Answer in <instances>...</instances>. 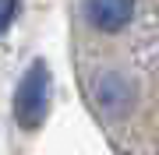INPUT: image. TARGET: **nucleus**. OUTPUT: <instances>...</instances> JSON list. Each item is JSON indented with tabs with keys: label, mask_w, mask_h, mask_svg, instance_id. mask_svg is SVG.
I'll return each mask as SVG.
<instances>
[{
	"label": "nucleus",
	"mask_w": 159,
	"mask_h": 155,
	"mask_svg": "<svg viewBox=\"0 0 159 155\" xmlns=\"http://www.w3.org/2000/svg\"><path fill=\"white\" fill-rule=\"evenodd\" d=\"M46 109H50V67L46 60H32L14 92V120L21 131H35L46 120Z\"/></svg>",
	"instance_id": "1"
},
{
	"label": "nucleus",
	"mask_w": 159,
	"mask_h": 155,
	"mask_svg": "<svg viewBox=\"0 0 159 155\" xmlns=\"http://www.w3.org/2000/svg\"><path fill=\"white\" fill-rule=\"evenodd\" d=\"M85 18L99 32H120L134 18V0H85Z\"/></svg>",
	"instance_id": "2"
},
{
	"label": "nucleus",
	"mask_w": 159,
	"mask_h": 155,
	"mask_svg": "<svg viewBox=\"0 0 159 155\" xmlns=\"http://www.w3.org/2000/svg\"><path fill=\"white\" fill-rule=\"evenodd\" d=\"M96 102H99L102 113L120 116V113L131 109V102H134V85H131L124 74L110 71V74H102V78L96 81Z\"/></svg>",
	"instance_id": "3"
},
{
	"label": "nucleus",
	"mask_w": 159,
	"mask_h": 155,
	"mask_svg": "<svg viewBox=\"0 0 159 155\" xmlns=\"http://www.w3.org/2000/svg\"><path fill=\"white\" fill-rule=\"evenodd\" d=\"M14 14H18V0H0V35L11 28Z\"/></svg>",
	"instance_id": "4"
}]
</instances>
